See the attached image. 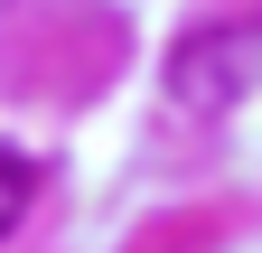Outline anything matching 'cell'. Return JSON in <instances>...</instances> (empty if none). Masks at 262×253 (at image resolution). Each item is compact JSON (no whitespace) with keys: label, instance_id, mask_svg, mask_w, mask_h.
Masks as SVG:
<instances>
[{"label":"cell","instance_id":"cell-1","mask_svg":"<svg viewBox=\"0 0 262 253\" xmlns=\"http://www.w3.org/2000/svg\"><path fill=\"white\" fill-rule=\"evenodd\" d=\"M253 75V47L244 38H206V47H187L178 56V94L196 113H215V103H234V85Z\"/></svg>","mask_w":262,"mask_h":253},{"label":"cell","instance_id":"cell-2","mask_svg":"<svg viewBox=\"0 0 262 253\" xmlns=\"http://www.w3.org/2000/svg\"><path fill=\"white\" fill-rule=\"evenodd\" d=\"M28 187H38V178H28V160H19V150H0V235L28 216Z\"/></svg>","mask_w":262,"mask_h":253}]
</instances>
